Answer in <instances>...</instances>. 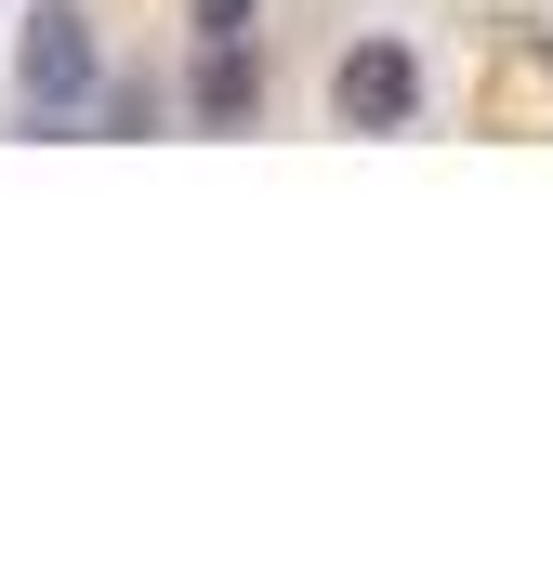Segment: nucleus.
Returning a JSON list of instances; mask_svg holds the SVG:
<instances>
[{
	"label": "nucleus",
	"mask_w": 553,
	"mask_h": 566,
	"mask_svg": "<svg viewBox=\"0 0 553 566\" xmlns=\"http://www.w3.org/2000/svg\"><path fill=\"white\" fill-rule=\"evenodd\" d=\"M93 93H106V40H93V13H80V0H27V27H13V106H27V133L80 119Z\"/></svg>",
	"instance_id": "obj_1"
},
{
	"label": "nucleus",
	"mask_w": 553,
	"mask_h": 566,
	"mask_svg": "<svg viewBox=\"0 0 553 566\" xmlns=\"http://www.w3.org/2000/svg\"><path fill=\"white\" fill-rule=\"evenodd\" d=\"M330 119H343V133H409L421 119V53L409 40H356V53L330 66Z\"/></svg>",
	"instance_id": "obj_2"
},
{
	"label": "nucleus",
	"mask_w": 553,
	"mask_h": 566,
	"mask_svg": "<svg viewBox=\"0 0 553 566\" xmlns=\"http://www.w3.org/2000/svg\"><path fill=\"white\" fill-rule=\"evenodd\" d=\"M185 119H198V133H251V119H264V66H251V40H198V66H185Z\"/></svg>",
	"instance_id": "obj_3"
},
{
	"label": "nucleus",
	"mask_w": 553,
	"mask_h": 566,
	"mask_svg": "<svg viewBox=\"0 0 553 566\" xmlns=\"http://www.w3.org/2000/svg\"><path fill=\"white\" fill-rule=\"evenodd\" d=\"M185 27H198V40H251V27H264V0H185Z\"/></svg>",
	"instance_id": "obj_4"
}]
</instances>
